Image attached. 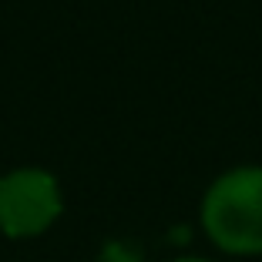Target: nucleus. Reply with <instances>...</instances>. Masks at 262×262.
<instances>
[{"label": "nucleus", "mask_w": 262, "mask_h": 262, "mask_svg": "<svg viewBox=\"0 0 262 262\" xmlns=\"http://www.w3.org/2000/svg\"><path fill=\"white\" fill-rule=\"evenodd\" d=\"M202 229L222 252H262V165L219 175L202 199Z\"/></svg>", "instance_id": "nucleus-1"}, {"label": "nucleus", "mask_w": 262, "mask_h": 262, "mask_svg": "<svg viewBox=\"0 0 262 262\" xmlns=\"http://www.w3.org/2000/svg\"><path fill=\"white\" fill-rule=\"evenodd\" d=\"M57 178L44 168H14L0 178V232L10 239H31L61 215Z\"/></svg>", "instance_id": "nucleus-2"}, {"label": "nucleus", "mask_w": 262, "mask_h": 262, "mask_svg": "<svg viewBox=\"0 0 262 262\" xmlns=\"http://www.w3.org/2000/svg\"><path fill=\"white\" fill-rule=\"evenodd\" d=\"M175 262H208V259H175Z\"/></svg>", "instance_id": "nucleus-3"}]
</instances>
